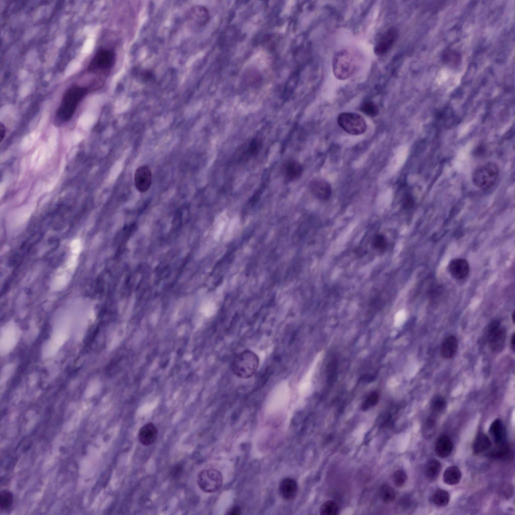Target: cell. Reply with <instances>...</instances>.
<instances>
[{
    "label": "cell",
    "instance_id": "obj_21",
    "mask_svg": "<svg viewBox=\"0 0 515 515\" xmlns=\"http://www.w3.org/2000/svg\"><path fill=\"white\" fill-rule=\"evenodd\" d=\"M441 464L437 460H430L426 466L425 475L430 482H433L438 478L441 471Z\"/></svg>",
    "mask_w": 515,
    "mask_h": 515
},
{
    "label": "cell",
    "instance_id": "obj_8",
    "mask_svg": "<svg viewBox=\"0 0 515 515\" xmlns=\"http://www.w3.org/2000/svg\"><path fill=\"white\" fill-rule=\"evenodd\" d=\"M507 331L502 326L499 321L494 320L489 326L488 329V343L491 349L499 352L504 348L506 339Z\"/></svg>",
    "mask_w": 515,
    "mask_h": 515
},
{
    "label": "cell",
    "instance_id": "obj_31",
    "mask_svg": "<svg viewBox=\"0 0 515 515\" xmlns=\"http://www.w3.org/2000/svg\"><path fill=\"white\" fill-rule=\"evenodd\" d=\"M13 495L8 491H3L1 493L0 496V505L3 509H7L10 507L13 503Z\"/></svg>",
    "mask_w": 515,
    "mask_h": 515
},
{
    "label": "cell",
    "instance_id": "obj_17",
    "mask_svg": "<svg viewBox=\"0 0 515 515\" xmlns=\"http://www.w3.org/2000/svg\"><path fill=\"white\" fill-rule=\"evenodd\" d=\"M489 431L496 446L506 443L505 429L500 419H496L492 423Z\"/></svg>",
    "mask_w": 515,
    "mask_h": 515
},
{
    "label": "cell",
    "instance_id": "obj_1",
    "mask_svg": "<svg viewBox=\"0 0 515 515\" xmlns=\"http://www.w3.org/2000/svg\"><path fill=\"white\" fill-rule=\"evenodd\" d=\"M88 92L87 88L74 85L64 93L56 112V118L61 124L67 122L74 115L78 106Z\"/></svg>",
    "mask_w": 515,
    "mask_h": 515
},
{
    "label": "cell",
    "instance_id": "obj_2",
    "mask_svg": "<svg viewBox=\"0 0 515 515\" xmlns=\"http://www.w3.org/2000/svg\"><path fill=\"white\" fill-rule=\"evenodd\" d=\"M357 66V57L352 51L348 49L337 51L332 60L334 75L339 80H345L353 76Z\"/></svg>",
    "mask_w": 515,
    "mask_h": 515
},
{
    "label": "cell",
    "instance_id": "obj_4",
    "mask_svg": "<svg viewBox=\"0 0 515 515\" xmlns=\"http://www.w3.org/2000/svg\"><path fill=\"white\" fill-rule=\"evenodd\" d=\"M116 54L113 50L99 48L87 67L89 72L98 73L103 77H108L115 65Z\"/></svg>",
    "mask_w": 515,
    "mask_h": 515
},
{
    "label": "cell",
    "instance_id": "obj_28",
    "mask_svg": "<svg viewBox=\"0 0 515 515\" xmlns=\"http://www.w3.org/2000/svg\"><path fill=\"white\" fill-rule=\"evenodd\" d=\"M379 395L377 392L371 393L363 403L361 409L363 411H366L372 407L376 405L379 401Z\"/></svg>",
    "mask_w": 515,
    "mask_h": 515
},
{
    "label": "cell",
    "instance_id": "obj_7",
    "mask_svg": "<svg viewBox=\"0 0 515 515\" xmlns=\"http://www.w3.org/2000/svg\"><path fill=\"white\" fill-rule=\"evenodd\" d=\"M198 484L201 490L206 493L218 492L223 483L222 474L216 470H205L202 471L198 477Z\"/></svg>",
    "mask_w": 515,
    "mask_h": 515
},
{
    "label": "cell",
    "instance_id": "obj_14",
    "mask_svg": "<svg viewBox=\"0 0 515 515\" xmlns=\"http://www.w3.org/2000/svg\"><path fill=\"white\" fill-rule=\"evenodd\" d=\"M283 171L285 179L291 182L300 179L304 169L297 161L291 159L284 165Z\"/></svg>",
    "mask_w": 515,
    "mask_h": 515
},
{
    "label": "cell",
    "instance_id": "obj_19",
    "mask_svg": "<svg viewBox=\"0 0 515 515\" xmlns=\"http://www.w3.org/2000/svg\"><path fill=\"white\" fill-rule=\"evenodd\" d=\"M492 444L490 438L484 433H479L476 436L472 445V451L475 455L481 454L489 450Z\"/></svg>",
    "mask_w": 515,
    "mask_h": 515
},
{
    "label": "cell",
    "instance_id": "obj_20",
    "mask_svg": "<svg viewBox=\"0 0 515 515\" xmlns=\"http://www.w3.org/2000/svg\"><path fill=\"white\" fill-rule=\"evenodd\" d=\"M461 475V472L458 467L455 466L449 467L444 473V482L449 486L455 485L460 481Z\"/></svg>",
    "mask_w": 515,
    "mask_h": 515
},
{
    "label": "cell",
    "instance_id": "obj_29",
    "mask_svg": "<svg viewBox=\"0 0 515 515\" xmlns=\"http://www.w3.org/2000/svg\"><path fill=\"white\" fill-rule=\"evenodd\" d=\"M327 381L329 383H334L337 377V364L336 361H331L327 368Z\"/></svg>",
    "mask_w": 515,
    "mask_h": 515
},
{
    "label": "cell",
    "instance_id": "obj_13",
    "mask_svg": "<svg viewBox=\"0 0 515 515\" xmlns=\"http://www.w3.org/2000/svg\"><path fill=\"white\" fill-rule=\"evenodd\" d=\"M158 435V431L156 426L149 423L142 427L138 432V439L142 445L150 446L156 441Z\"/></svg>",
    "mask_w": 515,
    "mask_h": 515
},
{
    "label": "cell",
    "instance_id": "obj_6",
    "mask_svg": "<svg viewBox=\"0 0 515 515\" xmlns=\"http://www.w3.org/2000/svg\"><path fill=\"white\" fill-rule=\"evenodd\" d=\"M338 122L339 126L344 131L351 135L362 134L367 129L365 119L361 115L356 113H341L338 117Z\"/></svg>",
    "mask_w": 515,
    "mask_h": 515
},
{
    "label": "cell",
    "instance_id": "obj_24",
    "mask_svg": "<svg viewBox=\"0 0 515 515\" xmlns=\"http://www.w3.org/2000/svg\"><path fill=\"white\" fill-rule=\"evenodd\" d=\"M360 110L367 115L372 117H376L380 112L378 106L371 101H365L362 104Z\"/></svg>",
    "mask_w": 515,
    "mask_h": 515
},
{
    "label": "cell",
    "instance_id": "obj_3",
    "mask_svg": "<svg viewBox=\"0 0 515 515\" xmlns=\"http://www.w3.org/2000/svg\"><path fill=\"white\" fill-rule=\"evenodd\" d=\"M259 364L260 360L257 355L251 350H245L235 358L232 370L237 377L248 379L256 374Z\"/></svg>",
    "mask_w": 515,
    "mask_h": 515
},
{
    "label": "cell",
    "instance_id": "obj_11",
    "mask_svg": "<svg viewBox=\"0 0 515 515\" xmlns=\"http://www.w3.org/2000/svg\"><path fill=\"white\" fill-rule=\"evenodd\" d=\"M310 189L313 196L319 200L327 201L332 196L331 186L324 179H315L312 180L310 183Z\"/></svg>",
    "mask_w": 515,
    "mask_h": 515
},
{
    "label": "cell",
    "instance_id": "obj_36",
    "mask_svg": "<svg viewBox=\"0 0 515 515\" xmlns=\"http://www.w3.org/2000/svg\"><path fill=\"white\" fill-rule=\"evenodd\" d=\"M240 513H241V509L239 507H235L234 508H233L232 510H231V511L229 513V515H237L240 514Z\"/></svg>",
    "mask_w": 515,
    "mask_h": 515
},
{
    "label": "cell",
    "instance_id": "obj_22",
    "mask_svg": "<svg viewBox=\"0 0 515 515\" xmlns=\"http://www.w3.org/2000/svg\"><path fill=\"white\" fill-rule=\"evenodd\" d=\"M432 500L433 504L437 507L446 506L450 501V495L447 491L438 489L433 494Z\"/></svg>",
    "mask_w": 515,
    "mask_h": 515
},
{
    "label": "cell",
    "instance_id": "obj_30",
    "mask_svg": "<svg viewBox=\"0 0 515 515\" xmlns=\"http://www.w3.org/2000/svg\"><path fill=\"white\" fill-rule=\"evenodd\" d=\"M393 482L398 487H403L407 480V475L403 470H397L393 475Z\"/></svg>",
    "mask_w": 515,
    "mask_h": 515
},
{
    "label": "cell",
    "instance_id": "obj_15",
    "mask_svg": "<svg viewBox=\"0 0 515 515\" xmlns=\"http://www.w3.org/2000/svg\"><path fill=\"white\" fill-rule=\"evenodd\" d=\"M281 495L284 499L291 500L295 498L298 491V485L292 478L287 477L282 481L279 486Z\"/></svg>",
    "mask_w": 515,
    "mask_h": 515
},
{
    "label": "cell",
    "instance_id": "obj_26",
    "mask_svg": "<svg viewBox=\"0 0 515 515\" xmlns=\"http://www.w3.org/2000/svg\"><path fill=\"white\" fill-rule=\"evenodd\" d=\"M339 507L335 502L328 501L323 504L320 510L322 515H336L338 514Z\"/></svg>",
    "mask_w": 515,
    "mask_h": 515
},
{
    "label": "cell",
    "instance_id": "obj_33",
    "mask_svg": "<svg viewBox=\"0 0 515 515\" xmlns=\"http://www.w3.org/2000/svg\"><path fill=\"white\" fill-rule=\"evenodd\" d=\"M415 203V201L412 195L410 194H406L403 201V206L405 209H410L412 208Z\"/></svg>",
    "mask_w": 515,
    "mask_h": 515
},
{
    "label": "cell",
    "instance_id": "obj_9",
    "mask_svg": "<svg viewBox=\"0 0 515 515\" xmlns=\"http://www.w3.org/2000/svg\"><path fill=\"white\" fill-rule=\"evenodd\" d=\"M399 36L397 29L389 28L381 37L375 47V54L384 55L393 47Z\"/></svg>",
    "mask_w": 515,
    "mask_h": 515
},
{
    "label": "cell",
    "instance_id": "obj_18",
    "mask_svg": "<svg viewBox=\"0 0 515 515\" xmlns=\"http://www.w3.org/2000/svg\"><path fill=\"white\" fill-rule=\"evenodd\" d=\"M453 449L451 439L448 436L440 437L436 443L435 451L436 455L442 458L448 457Z\"/></svg>",
    "mask_w": 515,
    "mask_h": 515
},
{
    "label": "cell",
    "instance_id": "obj_35",
    "mask_svg": "<svg viewBox=\"0 0 515 515\" xmlns=\"http://www.w3.org/2000/svg\"><path fill=\"white\" fill-rule=\"evenodd\" d=\"M6 134V127L3 124H1L0 126V139H1V143L3 141L4 139L5 138Z\"/></svg>",
    "mask_w": 515,
    "mask_h": 515
},
{
    "label": "cell",
    "instance_id": "obj_23",
    "mask_svg": "<svg viewBox=\"0 0 515 515\" xmlns=\"http://www.w3.org/2000/svg\"><path fill=\"white\" fill-rule=\"evenodd\" d=\"M379 495L384 503L389 504L395 500L396 493L392 487L385 484L381 487L379 490Z\"/></svg>",
    "mask_w": 515,
    "mask_h": 515
},
{
    "label": "cell",
    "instance_id": "obj_5",
    "mask_svg": "<svg viewBox=\"0 0 515 515\" xmlns=\"http://www.w3.org/2000/svg\"><path fill=\"white\" fill-rule=\"evenodd\" d=\"M500 175V169L495 163L489 162L476 168L472 174V182L477 188L488 190L495 184Z\"/></svg>",
    "mask_w": 515,
    "mask_h": 515
},
{
    "label": "cell",
    "instance_id": "obj_27",
    "mask_svg": "<svg viewBox=\"0 0 515 515\" xmlns=\"http://www.w3.org/2000/svg\"><path fill=\"white\" fill-rule=\"evenodd\" d=\"M509 453V447L505 443L502 445L497 446L496 448L491 452V456L493 458L502 459L507 457Z\"/></svg>",
    "mask_w": 515,
    "mask_h": 515
},
{
    "label": "cell",
    "instance_id": "obj_10",
    "mask_svg": "<svg viewBox=\"0 0 515 515\" xmlns=\"http://www.w3.org/2000/svg\"><path fill=\"white\" fill-rule=\"evenodd\" d=\"M152 182V174L147 166L138 167L134 173V184L140 193L146 192L150 188Z\"/></svg>",
    "mask_w": 515,
    "mask_h": 515
},
{
    "label": "cell",
    "instance_id": "obj_25",
    "mask_svg": "<svg viewBox=\"0 0 515 515\" xmlns=\"http://www.w3.org/2000/svg\"><path fill=\"white\" fill-rule=\"evenodd\" d=\"M446 401L442 396H437L433 400L431 403V410L434 415H438L445 410L446 407Z\"/></svg>",
    "mask_w": 515,
    "mask_h": 515
},
{
    "label": "cell",
    "instance_id": "obj_37",
    "mask_svg": "<svg viewBox=\"0 0 515 515\" xmlns=\"http://www.w3.org/2000/svg\"><path fill=\"white\" fill-rule=\"evenodd\" d=\"M515 333H514L513 335H512V338H511V348H512V349L513 350V351H515Z\"/></svg>",
    "mask_w": 515,
    "mask_h": 515
},
{
    "label": "cell",
    "instance_id": "obj_34",
    "mask_svg": "<svg viewBox=\"0 0 515 515\" xmlns=\"http://www.w3.org/2000/svg\"><path fill=\"white\" fill-rule=\"evenodd\" d=\"M445 57L448 63H456L459 61V55L454 51H448L445 53Z\"/></svg>",
    "mask_w": 515,
    "mask_h": 515
},
{
    "label": "cell",
    "instance_id": "obj_32",
    "mask_svg": "<svg viewBox=\"0 0 515 515\" xmlns=\"http://www.w3.org/2000/svg\"><path fill=\"white\" fill-rule=\"evenodd\" d=\"M372 245L378 250H384L387 246L386 239L383 235H378L373 240Z\"/></svg>",
    "mask_w": 515,
    "mask_h": 515
},
{
    "label": "cell",
    "instance_id": "obj_16",
    "mask_svg": "<svg viewBox=\"0 0 515 515\" xmlns=\"http://www.w3.org/2000/svg\"><path fill=\"white\" fill-rule=\"evenodd\" d=\"M458 349V341L453 335L447 337L443 341L441 348V357L446 359H450L454 357Z\"/></svg>",
    "mask_w": 515,
    "mask_h": 515
},
{
    "label": "cell",
    "instance_id": "obj_38",
    "mask_svg": "<svg viewBox=\"0 0 515 515\" xmlns=\"http://www.w3.org/2000/svg\"><path fill=\"white\" fill-rule=\"evenodd\" d=\"M514 317H515V312L514 311L513 313H512V320H513V322L514 323Z\"/></svg>",
    "mask_w": 515,
    "mask_h": 515
},
{
    "label": "cell",
    "instance_id": "obj_12",
    "mask_svg": "<svg viewBox=\"0 0 515 515\" xmlns=\"http://www.w3.org/2000/svg\"><path fill=\"white\" fill-rule=\"evenodd\" d=\"M448 269L451 276L456 280L466 278L470 273V268L468 261L463 258L454 259L450 261Z\"/></svg>",
    "mask_w": 515,
    "mask_h": 515
}]
</instances>
